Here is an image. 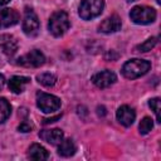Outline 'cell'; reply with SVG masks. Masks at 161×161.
Returning a JSON list of instances; mask_svg holds the SVG:
<instances>
[{"instance_id": "obj_1", "label": "cell", "mask_w": 161, "mask_h": 161, "mask_svg": "<svg viewBox=\"0 0 161 161\" xmlns=\"http://www.w3.org/2000/svg\"><path fill=\"white\" fill-rule=\"evenodd\" d=\"M150 68H151V63L148 60L135 58L123 64L122 74L128 79H135V78H138V77L146 74L150 70Z\"/></svg>"}, {"instance_id": "obj_2", "label": "cell", "mask_w": 161, "mask_h": 161, "mask_svg": "<svg viewBox=\"0 0 161 161\" xmlns=\"http://www.w3.org/2000/svg\"><path fill=\"white\" fill-rule=\"evenodd\" d=\"M70 26L69 16L65 11H55L52 14L49 23H48V29L54 36H62Z\"/></svg>"}, {"instance_id": "obj_3", "label": "cell", "mask_w": 161, "mask_h": 161, "mask_svg": "<svg viewBox=\"0 0 161 161\" xmlns=\"http://www.w3.org/2000/svg\"><path fill=\"white\" fill-rule=\"evenodd\" d=\"M130 18L136 24H141V25L151 24L156 19V10L150 6L138 5L132 8V10L130 11Z\"/></svg>"}, {"instance_id": "obj_4", "label": "cell", "mask_w": 161, "mask_h": 161, "mask_svg": "<svg viewBox=\"0 0 161 161\" xmlns=\"http://www.w3.org/2000/svg\"><path fill=\"white\" fill-rule=\"evenodd\" d=\"M104 8L103 0H82L79 5V16L84 20H91L98 16Z\"/></svg>"}, {"instance_id": "obj_5", "label": "cell", "mask_w": 161, "mask_h": 161, "mask_svg": "<svg viewBox=\"0 0 161 161\" xmlns=\"http://www.w3.org/2000/svg\"><path fill=\"white\" fill-rule=\"evenodd\" d=\"M36 106L44 113H53L60 108V99L53 94L39 92L36 94Z\"/></svg>"}, {"instance_id": "obj_6", "label": "cell", "mask_w": 161, "mask_h": 161, "mask_svg": "<svg viewBox=\"0 0 161 161\" xmlns=\"http://www.w3.org/2000/svg\"><path fill=\"white\" fill-rule=\"evenodd\" d=\"M16 63L21 67H26V68H36L40 67L45 63V57L40 50H30L29 53L21 55L20 58H18Z\"/></svg>"}, {"instance_id": "obj_7", "label": "cell", "mask_w": 161, "mask_h": 161, "mask_svg": "<svg viewBox=\"0 0 161 161\" xmlns=\"http://www.w3.org/2000/svg\"><path fill=\"white\" fill-rule=\"evenodd\" d=\"M23 31L29 36H34L39 31V19H38L36 14L29 8H26L24 11Z\"/></svg>"}, {"instance_id": "obj_8", "label": "cell", "mask_w": 161, "mask_h": 161, "mask_svg": "<svg viewBox=\"0 0 161 161\" xmlns=\"http://www.w3.org/2000/svg\"><path fill=\"white\" fill-rule=\"evenodd\" d=\"M92 82L98 88H107L116 82V74L111 70H102L92 77Z\"/></svg>"}, {"instance_id": "obj_9", "label": "cell", "mask_w": 161, "mask_h": 161, "mask_svg": "<svg viewBox=\"0 0 161 161\" xmlns=\"http://www.w3.org/2000/svg\"><path fill=\"white\" fill-rule=\"evenodd\" d=\"M19 21V13L14 9H0V29L15 25Z\"/></svg>"}, {"instance_id": "obj_10", "label": "cell", "mask_w": 161, "mask_h": 161, "mask_svg": "<svg viewBox=\"0 0 161 161\" xmlns=\"http://www.w3.org/2000/svg\"><path fill=\"white\" fill-rule=\"evenodd\" d=\"M116 117H117V121L123 125L125 127H128L133 123L135 118H136V113L133 111V108H131L130 106H121L118 109H117V113H116Z\"/></svg>"}, {"instance_id": "obj_11", "label": "cell", "mask_w": 161, "mask_h": 161, "mask_svg": "<svg viewBox=\"0 0 161 161\" xmlns=\"http://www.w3.org/2000/svg\"><path fill=\"white\" fill-rule=\"evenodd\" d=\"M121 19L117 16V15H111L108 18H106L101 25L98 26L99 31L101 33H106V34H109V33H116L121 29Z\"/></svg>"}, {"instance_id": "obj_12", "label": "cell", "mask_w": 161, "mask_h": 161, "mask_svg": "<svg viewBox=\"0 0 161 161\" xmlns=\"http://www.w3.org/2000/svg\"><path fill=\"white\" fill-rule=\"evenodd\" d=\"M0 48L6 55H14L18 50V40L11 34L0 35Z\"/></svg>"}, {"instance_id": "obj_13", "label": "cell", "mask_w": 161, "mask_h": 161, "mask_svg": "<svg viewBox=\"0 0 161 161\" xmlns=\"http://www.w3.org/2000/svg\"><path fill=\"white\" fill-rule=\"evenodd\" d=\"M39 137L43 141H45V142H48L50 145H58L63 140L64 135H63V132L59 128H52V130H43V131H40L39 132Z\"/></svg>"}, {"instance_id": "obj_14", "label": "cell", "mask_w": 161, "mask_h": 161, "mask_svg": "<svg viewBox=\"0 0 161 161\" xmlns=\"http://www.w3.org/2000/svg\"><path fill=\"white\" fill-rule=\"evenodd\" d=\"M30 82V78L23 77V75H14L9 80V89L13 93H21L24 91V87Z\"/></svg>"}, {"instance_id": "obj_15", "label": "cell", "mask_w": 161, "mask_h": 161, "mask_svg": "<svg viewBox=\"0 0 161 161\" xmlns=\"http://www.w3.org/2000/svg\"><path fill=\"white\" fill-rule=\"evenodd\" d=\"M75 145L74 142L70 140V138H67V140H62L59 143H58V153L63 157H70L75 153Z\"/></svg>"}, {"instance_id": "obj_16", "label": "cell", "mask_w": 161, "mask_h": 161, "mask_svg": "<svg viewBox=\"0 0 161 161\" xmlns=\"http://www.w3.org/2000/svg\"><path fill=\"white\" fill-rule=\"evenodd\" d=\"M28 157L31 160H47L49 157V153L43 146L33 143L28 150Z\"/></svg>"}, {"instance_id": "obj_17", "label": "cell", "mask_w": 161, "mask_h": 161, "mask_svg": "<svg viewBox=\"0 0 161 161\" xmlns=\"http://www.w3.org/2000/svg\"><path fill=\"white\" fill-rule=\"evenodd\" d=\"M11 113V106L5 98H0V123L5 122Z\"/></svg>"}, {"instance_id": "obj_18", "label": "cell", "mask_w": 161, "mask_h": 161, "mask_svg": "<svg viewBox=\"0 0 161 161\" xmlns=\"http://www.w3.org/2000/svg\"><path fill=\"white\" fill-rule=\"evenodd\" d=\"M36 79H38V82L40 84H43L45 87H52L57 82V77L54 74H52V73H42V74H39L36 77Z\"/></svg>"}, {"instance_id": "obj_19", "label": "cell", "mask_w": 161, "mask_h": 161, "mask_svg": "<svg viewBox=\"0 0 161 161\" xmlns=\"http://www.w3.org/2000/svg\"><path fill=\"white\" fill-rule=\"evenodd\" d=\"M156 44H157V36H152V38L147 39L146 42H143L142 44L137 45L135 49H136L137 52H142V53H146V52L151 50V49H152V48H153Z\"/></svg>"}, {"instance_id": "obj_20", "label": "cell", "mask_w": 161, "mask_h": 161, "mask_svg": "<svg viewBox=\"0 0 161 161\" xmlns=\"http://www.w3.org/2000/svg\"><path fill=\"white\" fill-rule=\"evenodd\" d=\"M152 127H153V121L150 117H143L138 125V130L141 135H147L152 130Z\"/></svg>"}, {"instance_id": "obj_21", "label": "cell", "mask_w": 161, "mask_h": 161, "mask_svg": "<svg viewBox=\"0 0 161 161\" xmlns=\"http://www.w3.org/2000/svg\"><path fill=\"white\" fill-rule=\"evenodd\" d=\"M148 106H150L151 109L153 111L157 122H161V117H160V108H161V107H160V98H152V99H150Z\"/></svg>"}, {"instance_id": "obj_22", "label": "cell", "mask_w": 161, "mask_h": 161, "mask_svg": "<svg viewBox=\"0 0 161 161\" xmlns=\"http://www.w3.org/2000/svg\"><path fill=\"white\" fill-rule=\"evenodd\" d=\"M31 128H33V126L29 123V122H21L19 126H18V130L20 131V132H29V131H31Z\"/></svg>"}, {"instance_id": "obj_23", "label": "cell", "mask_w": 161, "mask_h": 161, "mask_svg": "<svg viewBox=\"0 0 161 161\" xmlns=\"http://www.w3.org/2000/svg\"><path fill=\"white\" fill-rule=\"evenodd\" d=\"M106 108L103 107V106H98L97 107V114L98 116H101V117H103V116H106Z\"/></svg>"}, {"instance_id": "obj_24", "label": "cell", "mask_w": 161, "mask_h": 161, "mask_svg": "<svg viewBox=\"0 0 161 161\" xmlns=\"http://www.w3.org/2000/svg\"><path fill=\"white\" fill-rule=\"evenodd\" d=\"M60 116H62V114H58V116H55V117H52V118H45L43 123H45V125H47V123H52V122H55L57 119H59V118H60Z\"/></svg>"}, {"instance_id": "obj_25", "label": "cell", "mask_w": 161, "mask_h": 161, "mask_svg": "<svg viewBox=\"0 0 161 161\" xmlns=\"http://www.w3.org/2000/svg\"><path fill=\"white\" fill-rule=\"evenodd\" d=\"M4 84H5V78H4L3 74H0V91H1V88L4 87Z\"/></svg>"}, {"instance_id": "obj_26", "label": "cell", "mask_w": 161, "mask_h": 161, "mask_svg": "<svg viewBox=\"0 0 161 161\" xmlns=\"http://www.w3.org/2000/svg\"><path fill=\"white\" fill-rule=\"evenodd\" d=\"M10 0H0V6H3V5H5V4H8Z\"/></svg>"}, {"instance_id": "obj_27", "label": "cell", "mask_w": 161, "mask_h": 161, "mask_svg": "<svg viewBox=\"0 0 161 161\" xmlns=\"http://www.w3.org/2000/svg\"><path fill=\"white\" fill-rule=\"evenodd\" d=\"M156 3H157V4H160V3H161V0H156Z\"/></svg>"}, {"instance_id": "obj_28", "label": "cell", "mask_w": 161, "mask_h": 161, "mask_svg": "<svg viewBox=\"0 0 161 161\" xmlns=\"http://www.w3.org/2000/svg\"><path fill=\"white\" fill-rule=\"evenodd\" d=\"M127 1H136V0H127Z\"/></svg>"}]
</instances>
